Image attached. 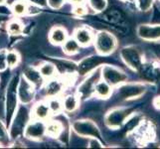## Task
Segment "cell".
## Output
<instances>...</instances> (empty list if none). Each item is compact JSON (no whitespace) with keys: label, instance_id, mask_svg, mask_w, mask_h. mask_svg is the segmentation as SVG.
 <instances>
[{"label":"cell","instance_id":"cell-1","mask_svg":"<svg viewBox=\"0 0 160 149\" xmlns=\"http://www.w3.org/2000/svg\"><path fill=\"white\" fill-rule=\"evenodd\" d=\"M115 46H117V42L112 35L107 32H102L97 35L96 47L98 53L102 55H108L113 51Z\"/></svg>","mask_w":160,"mask_h":149},{"label":"cell","instance_id":"cell-2","mask_svg":"<svg viewBox=\"0 0 160 149\" xmlns=\"http://www.w3.org/2000/svg\"><path fill=\"white\" fill-rule=\"evenodd\" d=\"M121 57L125 61L130 68L138 70L141 67V56L140 53L134 47L125 48L121 51Z\"/></svg>","mask_w":160,"mask_h":149},{"label":"cell","instance_id":"cell-3","mask_svg":"<svg viewBox=\"0 0 160 149\" xmlns=\"http://www.w3.org/2000/svg\"><path fill=\"white\" fill-rule=\"evenodd\" d=\"M102 77L104 82H107L110 86H115L126 80V76L122 72L115 68L109 67V66H106L102 68Z\"/></svg>","mask_w":160,"mask_h":149},{"label":"cell","instance_id":"cell-4","mask_svg":"<svg viewBox=\"0 0 160 149\" xmlns=\"http://www.w3.org/2000/svg\"><path fill=\"white\" fill-rule=\"evenodd\" d=\"M45 128L46 126L39 119L38 121H35V122L29 124L28 127L26 128L25 134L29 138H40L44 134V132H45Z\"/></svg>","mask_w":160,"mask_h":149},{"label":"cell","instance_id":"cell-5","mask_svg":"<svg viewBox=\"0 0 160 149\" xmlns=\"http://www.w3.org/2000/svg\"><path fill=\"white\" fill-rule=\"evenodd\" d=\"M75 39L79 43V45L87 46L92 43L93 36L92 32L87 28H79L75 32Z\"/></svg>","mask_w":160,"mask_h":149},{"label":"cell","instance_id":"cell-6","mask_svg":"<svg viewBox=\"0 0 160 149\" xmlns=\"http://www.w3.org/2000/svg\"><path fill=\"white\" fill-rule=\"evenodd\" d=\"M126 115H128V110H114L108 115L107 123L110 126H118L122 123Z\"/></svg>","mask_w":160,"mask_h":149},{"label":"cell","instance_id":"cell-7","mask_svg":"<svg viewBox=\"0 0 160 149\" xmlns=\"http://www.w3.org/2000/svg\"><path fill=\"white\" fill-rule=\"evenodd\" d=\"M102 62V59L100 57H91V58L85 59L80 64V67H79V71L81 75L87 74L88 72H90L92 69L97 67V66Z\"/></svg>","mask_w":160,"mask_h":149},{"label":"cell","instance_id":"cell-8","mask_svg":"<svg viewBox=\"0 0 160 149\" xmlns=\"http://www.w3.org/2000/svg\"><path fill=\"white\" fill-rule=\"evenodd\" d=\"M20 99L22 102H29L33 98V87L32 84L28 81H22L19 87Z\"/></svg>","mask_w":160,"mask_h":149},{"label":"cell","instance_id":"cell-9","mask_svg":"<svg viewBox=\"0 0 160 149\" xmlns=\"http://www.w3.org/2000/svg\"><path fill=\"white\" fill-rule=\"evenodd\" d=\"M138 35L145 39H155L160 37V26H140L138 29Z\"/></svg>","mask_w":160,"mask_h":149},{"label":"cell","instance_id":"cell-10","mask_svg":"<svg viewBox=\"0 0 160 149\" xmlns=\"http://www.w3.org/2000/svg\"><path fill=\"white\" fill-rule=\"evenodd\" d=\"M75 129L81 134H85V135H98V130L97 127L93 125L92 122H79L75 125Z\"/></svg>","mask_w":160,"mask_h":149},{"label":"cell","instance_id":"cell-11","mask_svg":"<svg viewBox=\"0 0 160 149\" xmlns=\"http://www.w3.org/2000/svg\"><path fill=\"white\" fill-rule=\"evenodd\" d=\"M14 82L11 84V87L12 89L8 90V95H7V120L10 121L11 115H12L14 108L16 106V91L14 89Z\"/></svg>","mask_w":160,"mask_h":149},{"label":"cell","instance_id":"cell-12","mask_svg":"<svg viewBox=\"0 0 160 149\" xmlns=\"http://www.w3.org/2000/svg\"><path fill=\"white\" fill-rule=\"evenodd\" d=\"M33 114L34 117L40 120L47 119L49 115L51 114V110L48 104L46 103H38L35 106L34 109H33Z\"/></svg>","mask_w":160,"mask_h":149},{"label":"cell","instance_id":"cell-13","mask_svg":"<svg viewBox=\"0 0 160 149\" xmlns=\"http://www.w3.org/2000/svg\"><path fill=\"white\" fill-rule=\"evenodd\" d=\"M50 40L54 44H63L67 40V32L61 27H55L50 33Z\"/></svg>","mask_w":160,"mask_h":149},{"label":"cell","instance_id":"cell-14","mask_svg":"<svg viewBox=\"0 0 160 149\" xmlns=\"http://www.w3.org/2000/svg\"><path fill=\"white\" fill-rule=\"evenodd\" d=\"M144 92V87L135 85V86H128L125 87H122L120 91V93L123 97H132L135 96H139L140 93Z\"/></svg>","mask_w":160,"mask_h":149},{"label":"cell","instance_id":"cell-15","mask_svg":"<svg viewBox=\"0 0 160 149\" xmlns=\"http://www.w3.org/2000/svg\"><path fill=\"white\" fill-rule=\"evenodd\" d=\"M63 82L58 80H52L47 84L46 87V96L48 97H55L62 91Z\"/></svg>","mask_w":160,"mask_h":149},{"label":"cell","instance_id":"cell-16","mask_svg":"<svg viewBox=\"0 0 160 149\" xmlns=\"http://www.w3.org/2000/svg\"><path fill=\"white\" fill-rule=\"evenodd\" d=\"M95 92L98 97L107 98L112 93V87H110V85H108L107 82H100L96 85Z\"/></svg>","mask_w":160,"mask_h":149},{"label":"cell","instance_id":"cell-17","mask_svg":"<svg viewBox=\"0 0 160 149\" xmlns=\"http://www.w3.org/2000/svg\"><path fill=\"white\" fill-rule=\"evenodd\" d=\"M62 129H63V125L60 122H58V121H51V122H49L47 124L45 131L48 135H50L52 137H57L62 132Z\"/></svg>","mask_w":160,"mask_h":149},{"label":"cell","instance_id":"cell-18","mask_svg":"<svg viewBox=\"0 0 160 149\" xmlns=\"http://www.w3.org/2000/svg\"><path fill=\"white\" fill-rule=\"evenodd\" d=\"M39 72L41 76L45 77V78H52V77H54L55 74H56L57 69L55 65L50 64V63H45L40 67Z\"/></svg>","mask_w":160,"mask_h":149},{"label":"cell","instance_id":"cell-19","mask_svg":"<svg viewBox=\"0 0 160 149\" xmlns=\"http://www.w3.org/2000/svg\"><path fill=\"white\" fill-rule=\"evenodd\" d=\"M79 43L75 39H69L64 42V51L69 55H74L79 52Z\"/></svg>","mask_w":160,"mask_h":149},{"label":"cell","instance_id":"cell-20","mask_svg":"<svg viewBox=\"0 0 160 149\" xmlns=\"http://www.w3.org/2000/svg\"><path fill=\"white\" fill-rule=\"evenodd\" d=\"M79 101L75 96H68L65 97L63 102V107L67 110V112H74V110L78 107Z\"/></svg>","mask_w":160,"mask_h":149},{"label":"cell","instance_id":"cell-21","mask_svg":"<svg viewBox=\"0 0 160 149\" xmlns=\"http://www.w3.org/2000/svg\"><path fill=\"white\" fill-rule=\"evenodd\" d=\"M25 77L27 81L31 84H39L41 82V74L40 72H37L34 69H27L25 71Z\"/></svg>","mask_w":160,"mask_h":149},{"label":"cell","instance_id":"cell-22","mask_svg":"<svg viewBox=\"0 0 160 149\" xmlns=\"http://www.w3.org/2000/svg\"><path fill=\"white\" fill-rule=\"evenodd\" d=\"M7 30L12 35H19L22 30H23V27H22V24L19 23L18 21H12L8 24Z\"/></svg>","mask_w":160,"mask_h":149},{"label":"cell","instance_id":"cell-23","mask_svg":"<svg viewBox=\"0 0 160 149\" xmlns=\"http://www.w3.org/2000/svg\"><path fill=\"white\" fill-rule=\"evenodd\" d=\"M48 106L50 107V110L53 114H58L63 107V104L61 103V102L57 98H51L50 101H49Z\"/></svg>","mask_w":160,"mask_h":149},{"label":"cell","instance_id":"cell-24","mask_svg":"<svg viewBox=\"0 0 160 149\" xmlns=\"http://www.w3.org/2000/svg\"><path fill=\"white\" fill-rule=\"evenodd\" d=\"M19 62V55L14 52V51H10L6 53V64L9 67H15L16 65Z\"/></svg>","mask_w":160,"mask_h":149},{"label":"cell","instance_id":"cell-25","mask_svg":"<svg viewBox=\"0 0 160 149\" xmlns=\"http://www.w3.org/2000/svg\"><path fill=\"white\" fill-rule=\"evenodd\" d=\"M12 10L16 15H23L27 11V3L24 1H17L13 4Z\"/></svg>","mask_w":160,"mask_h":149},{"label":"cell","instance_id":"cell-26","mask_svg":"<svg viewBox=\"0 0 160 149\" xmlns=\"http://www.w3.org/2000/svg\"><path fill=\"white\" fill-rule=\"evenodd\" d=\"M91 6L96 11H102L107 6V0H89Z\"/></svg>","mask_w":160,"mask_h":149},{"label":"cell","instance_id":"cell-27","mask_svg":"<svg viewBox=\"0 0 160 149\" xmlns=\"http://www.w3.org/2000/svg\"><path fill=\"white\" fill-rule=\"evenodd\" d=\"M137 2H138V6L140 10L147 11L150 9L151 5L153 3V0H137Z\"/></svg>","mask_w":160,"mask_h":149},{"label":"cell","instance_id":"cell-28","mask_svg":"<svg viewBox=\"0 0 160 149\" xmlns=\"http://www.w3.org/2000/svg\"><path fill=\"white\" fill-rule=\"evenodd\" d=\"M74 13L78 16H82V15H85L87 13V11H86V8L84 6H82V5L79 4L74 8Z\"/></svg>","mask_w":160,"mask_h":149},{"label":"cell","instance_id":"cell-29","mask_svg":"<svg viewBox=\"0 0 160 149\" xmlns=\"http://www.w3.org/2000/svg\"><path fill=\"white\" fill-rule=\"evenodd\" d=\"M6 54L5 52H1L0 53V71L6 68Z\"/></svg>","mask_w":160,"mask_h":149},{"label":"cell","instance_id":"cell-30","mask_svg":"<svg viewBox=\"0 0 160 149\" xmlns=\"http://www.w3.org/2000/svg\"><path fill=\"white\" fill-rule=\"evenodd\" d=\"M50 6H52L53 8H59L62 3L64 2V0H48Z\"/></svg>","mask_w":160,"mask_h":149},{"label":"cell","instance_id":"cell-31","mask_svg":"<svg viewBox=\"0 0 160 149\" xmlns=\"http://www.w3.org/2000/svg\"><path fill=\"white\" fill-rule=\"evenodd\" d=\"M71 2H73V3H77V4H81L82 2H84L85 0H70Z\"/></svg>","mask_w":160,"mask_h":149},{"label":"cell","instance_id":"cell-32","mask_svg":"<svg viewBox=\"0 0 160 149\" xmlns=\"http://www.w3.org/2000/svg\"><path fill=\"white\" fill-rule=\"evenodd\" d=\"M5 1H6V0H0V4H3Z\"/></svg>","mask_w":160,"mask_h":149}]
</instances>
